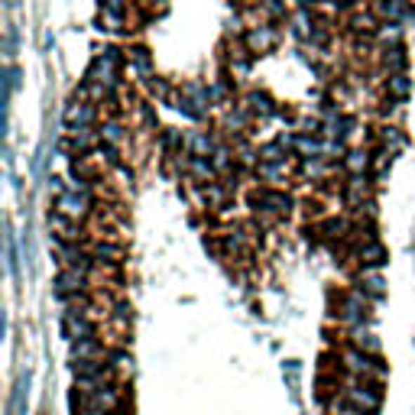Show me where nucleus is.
Returning a JSON list of instances; mask_svg holds the SVG:
<instances>
[{"label": "nucleus", "instance_id": "obj_1", "mask_svg": "<svg viewBox=\"0 0 415 415\" xmlns=\"http://www.w3.org/2000/svg\"><path fill=\"white\" fill-rule=\"evenodd\" d=\"M341 364H344V370L348 373H354L357 380H380L383 373H386V367H383L380 357L367 354V350L354 348V344L341 354Z\"/></svg>", "mask_w": 415, "mask_h": 415}, {"label": "nucleus", "instance_id": "obj_2", "mask_svg": "<svg viewBox=\"0 0 415 415\" xmlns=\"http://www.w3.org/2000/svg\"><path fill=\"white\" fill-rule=\"evenodd\" d=\"M344 399H348L350 406L364 409V412H376L383 402V390L380 383H370V380H357V383H348V390H344Z\"/></svg>", "mask_w": 415, "mask_h": 415}, {"label": "nucleus", "instance_id": "obj_3", "mask_svg": "<svg viewBox=\"0 0 415 415\" xmlns=\"http://www.w3.org/2000/svg\"><path fill=\"white\" fill-rule=\"evenodd\" d=\"M253 208L256 211H263V214H276V218H282V214H289L292 211V195L289 192H279V188H256L253 192Z\"/></svg>", "mask_w": 415, "mask_h": 415}, {"label": "nucleus", "instance_id": "obj_4", "mask_svg": "<svg viewBox=\"0 0 415 415\" xmlns=\"http://www.w3.org/2000/svg\"><path fill=\"white\" fill-rule=\"evenodd\" d=\"M338 318L348 324V328H357V324L367 322V292L364 289H350V292L341 296Z\"/></svg>", "mask_w": 415, "mask_h": 415}, {"label": "nucleus", "instance_id": "obj_5", "mask_svg": "<svg viewBox=\"0 0 415 415\" xmlns=\"http://www.w3.org/2000/svg\"><path fill=\"white\" fill-rule=\"evenodd\" d=\"M94 198L85 195V192H72V188H65L62 195H55V211H62L65 218L72 220H81L88 211H91Z\"/></svg>", "mask_w": 415, "mask_h": 415}, {"label": "nucleus", "instance_id": "obj_6", "mask_svg": "<svg viewBox=\"0 0 415 415\" xmlns=\"http://www.w3.org/2000/svg\"><path fill=\"white\" fill-rule=\"evenodd\" d=\"M373 13L383 23H415V7H409V0H373Z\"/></svg>", "mask_w": 415, "mask_h": 415}, {"label": "nucleus", "instance_id": "obj_7", "mask_svg": "<svg viewBox=\"0 0 415 415\" xmlns=\"http://www.w3.org/2000/svg\"><path fill=\"white\" fill-rule=\"evenodd\" d=\"M55 298L59 302H72L75 296H85V272H78V270H62L59 276H55Z\"/></svg>", "mask_w": 415, "mask_h": 415}, {"label": "nucleus", "instance_id": "obj_8", "mask_svg": "<svg viewBox=\"0 0 415 415\" xmlns=\"http://www.w3.org/2000/svg\"><path fill=\"white\" fill-rule=\"evenodd\" d=\"M279 43V33H276V26L272 23H266V26H250L244 33V46L253 55H263V52H270L272 46Z\"/></svg>", "mask_w": 415, "mask_h": 415}, {"label": "nucleus", "instance_id": "obj_9", "mask_svg": "<svg viewBox=\"0 0 415 415\" xmlns=\"http://www.w3.org/2000/svg\"><path fill=\"white\" fill-rule=\"evenodd\" d=\"M62 334H65L68 341H85V338H94L98 328H94V322L88 315L65 312V318H62Z\"/></svg>", "mask_w": 415, "mask_h": 415}, {"label": "nucleus", "instance_id": "obj_10", "mask_svg": "<svg viewBox=\"0 0 415 415\" xmlns=\"http://www.w3.org/2000/svg\"><path fill=\"white\" fill-rule=\"evenodd\" d=\"M357 260H360V266H367V270H376V266H386L390 263V253H386V246L380 244V240H364V244L357 246Z\"/></svg>", "mask_w": 415, "mask_h": 415}, {"label": "nucleus", "instance_id": "obj_11", "mask_svg": "<svg viewBox=\"0 0 415 415\" xmlns=\"http://www.w3.org/2000/svg\"><path fill=\"white\" fill-rule=\"evenodd\" d=\"M94 120H98V107L88 101H72L65 107V124L68 130L72 127H94Z\"/></svg>", "mask_w": 415, "mask_h": 415}, {"label": "nucleus", "instance_id": "obj_12", "mask_svg": "<svg viewBox=\"0 0 415 415\" xmlns=\"http://www.w3.org/2000/svg\"><path fill=\"white\" fill-rule=\"evenodd\" d=\"M240 104H244V107L250 110V117H256V120H266V117H272V114H279L276 101H272L266 91H250Z\"/></svg>", "mask_w": 415, "mask_h": 415}, {"label": "nucleus", "instance_id": "obj_13", "mask_svg": "<svg viewBox=\"0 0 415 415\" xmlns=\"http://www.w3.org/2000/svg\"><path fill=\"white\" fill-rule=\"evenodd\" d=\"M370 195V176H350L348 182H344V188H341V198L350 204V208H360L364 204V198Z\"/></svg>", "mask_w": 415, "mask_h": 415}, {"label": "nucleus", "instance_id": "obj_14", "mask_svg": "<svg viewBox=\"0 0 415 415\" xmlns=\"http://www.w3.org/2000/svg\"><path fill=\"white\" fill-rule=\"evenodd\" d=\"M107 350L101 348L98 338H85V341H72V360H104Z\"/></svg>", "mask_w": 415, "mask_h": 415}, {"label": "nucleus", "instance_id": "obj_15", "mask_svg": "<svg viewBox=\"0 0 415 415\" xmlns=\"http://www.w3.org/2000/svg\"><path fill=\"white\" fill-rule=\"evenodd\" d=\"M182 94H185L188 101L195 104L202 114H208V107L214 104V98H211V85H202V81H188L185 88H182Z\"/></svg>", "mask_w": 415, "mask_h": 415}, {"label": "nucleus", "instance_id": "obj_16", "mask_svg": "<svg viewBox=\"0 0 415 415\" xmlns=\"http://www.w3.org/2000/svg\"><path fill=\"white\" fill-rule=\"evenodd\" d=\"M127 62L136 68V75L140 78H153V59H150V49H143V46H130L127 49Z\"/></svg>", "mask_w": 415, "mask_h": 415}, {"label": "nucleus", "instance_id": "obj_17", "mask_svg": "<svg viewBox=\"0 0 415 415\" xmlns=\"http://www.w3.org/2000/svg\"><path fill=\"white\" fill-rule=\"evenodd\" d=\"M68 133H72V143H68V150H78V153L91 150V146L101 140V130H94V127H72Z\"/></svg>", "mask_w": 415, "mask_h": 415}, {"label": "nucleus", "instance_id": "obj_18", "mask_svg": "<svg viewBox=\"0 0 415 415\" xmlns=\"http://www.w3.org/2000/svg\"><path fill=\"white\" fill-rule=\"evenodd\" d=\"M348 23H350V33H364V36H376L380 33V26H383L380 17H376L373 10L370 13H354Z\"/></svg>", "mask_w": 415, "mask_h": 415}, {"label": "nucleus", "instance_id": "obj_19", "mask_svg": "<svg viewBox=\"0 0 415 415\" xmlns=\"http://www.w3.org/2000/svg\"><path fill=\"white\" fill-rule=\"evenodd\" d=\"M409 55H406V46H390V49H383V68L393 72V75H402V68H406Z\"/></svg>", "mask_w": 415, "mask_h": 415}, {"label": "nucleus", "instance_id": "obj_20", "mask_svg": "<svg viewBox=\"0 0 415 415\" xmlns=\"http://www.w3.org/2000/svg\"><path fill=\"white\" fill-rule=\"evenodd\" d=\"M124 253H127L124 246H120V244H107V240H101V244H94V246H91V256H94V260H98V263H107V266L120 263V260H124Z\"/></svg>", "mask_w": 415, "mask_h": 415}, {"label": "nucleus", "instance_id": "obj_21", "mask_svg": "<svg viewBox=\"0 0 415 415\" xmlns=\"http://www.w3.org/2000/svg\"><path fill=\"white\" fill-rule=\"evenodd\" d=\"M250 120H253V117H250V110H246L244 104H234V107L228 110V117H224V130L234 136V133H240V130H244Z\"/></svg>", "mask_w": 415, "mask_h": 415}, {"label": "nucleus", "instance_id": "obj_22", "mask_svg": "<svg viewBox=\"0 0 415 415\" xmlns=\"http://www.w3.org/2000/svg\"><path fill=\"white\" fill-rule=\"evenodd\" d=\"M230 192H234V188L220 185V182H208V185L202 188V195H204V202H208V208H224L228 198H230Z\"/></svg>", "mask_w": 415, "mask_h": 415}, {"label": "nucleus", "instance_id": "obj_23", "mask_svg": "<svg viewBox=\"0 0 415 415\" xmlns=\"http://www.w3.org/2000/svg\"><path fill=\"white\" fill-rule=\"evenodd\" d=\"M350 341H354V348L367 350V354H373V357H380V341L373 338L370 331H364V324L350 328Z\"/></svg>", "mask_w": 415, "mask_h": 415}, {"label": "nucleus", "instance_id": "obj_24", "mask_svg": "<svg viewBox=\"0 0 415 415\" xmlns=\"http://www.w3.org/2000/svg\"><path fill=\"white\" fill-rule=\"evenodd\" d=\"M370 153L367 150H350L348 156H344V169L350 172V176H364L367 169H370Z\"/></svg>", "mask_w": 415, "mask_h": 415}, {"label": "nucleus", "instance_id": "obj_25", "mask_svg": "<svg viewBox=\"0 0 415 415\" xmlns=\"http://www.w3.org/2000/svg\"><path fill=\"white\" fill-rule=\"evenodd\" d=\"M214 150H218V143H214V136L204 133V130L192 133V140H188V153H195V156H211Z\"/></svg>", "mask_w": 415, "mask_h": 415}, {"label": "nucleus", "instance_id": "obj_26", "mask_svg": "<svg viewBox=\"0 0 415 415\" xmlns=\"http://www.w3.org/2000/svg\"><path fill=\"white\" fill-rule=\"evenodd\" d=\"M182 150H185V133L182 130H162V153L182 156Z\"/></svg>", "mask_w": 415, "mask_h": 415}, {"label": "nucleus", "instance_id": "obj_27", "mask_svg": "<svg viewBox=\"0 0 415 415\" xmlns=\"http://www.w3.org/2000/svg\"><path fill=\"white\" fill-rule=\"evenodd\" d=\"M360 289L367 292V298H383V292H386V282H383L376 272H364V276H360Z\"/></svg>", "mask_w": 415, "mask_h": 415}, {"label": "nucleus", "instance_id": "obj_28", "mask_svg": "<svg viewBox=\"0 0 415 415\" xmlns=\"http://www.w3.org/2000/svg\"><path fill=\"white\" fill-rule=\"evenodd\" d=\"M348 220H344V218H328V220H322V224H318V234H324V237H331V240H334V237H344V234H348Z\"/></svg>", "mask_w": 415, "mask_h": 415}, {"label": "nucleus", "instance_id": "obj_29", "mask_svg": "<svg viewBox=\"0 0 415 415\" xmlns=\"http://www.w3.org/2000/svg\"><path fill=\"white\" fill-rule=\"evenodd\" d=\"M380 140L390 153H399V150L406 146V136L399 133V127H380Z\"/></svg>", "mask_w": 415, "mask_h": 415}, {"label": "nucleus", "instance_id": "obj_30", "mask_svg": "<svg viewBox=\"0 0 415 415\" xmlns=\"http://www.w3.org/2000/svg\"><path fill=\"white\" fill-rule=\"evenodd\" d=\"M386 91H390L393 98H399V101H402V98H409V91H412V81L406 78V72H402V75H390V81H386Z\"/></svg>", "mask_w": 415, "mask_h": 415}, {"label": "nucleus", "instance_id": "obj_31", "mask_svg": "<svg viewBox=\"0 0 415 415\" xmlns=\"http://www.w3.org/2000/svg\"><path fill=\"white\" fill-rule=\"evenodd\" d=\"M256 176H260L263 182H279V178L286 176V162H260Z\"/></svg>", "mask_w": 415, "mask_h": 415}, {"label": "nucleus", "instance_id": "obj_32", "mask_svg": "<svg viewBox=\"0 0 415 415\" xmlns=\"http://www.w3.org/2000/svg\"><path fill=\"white\" fill-rule=\"evenodd\" d=\"M146 85H150V94H153L156 101H172V88L166 78H150Z\"/></svg>", "mask_w": 415, "mask_h": 415}, {"label": "nucleus", "instance_id": "obj_33", "mask_svg": "<svg viewBox=\"0 0 415 415\" xmlns=\"http://www.w3.org/2000/svg\"><path fill=\"white\" fill-rule=\"evenodd\" d=\"M107 360H110V370H114V373H117V370H120V373H127L130 367H133V357H130L127 350H110Z\"/></svg>", "mask_w": 415, "mask_h": 415}, {"label": "nucleus", "instance_id": "obj_34", "mask_svg": "<svg viewBox=\"0 0 415 415\" xmlns=\"http://www.w3.org/2000/svg\"><path fill=\"white\" fill-rule=\"evenodd\" d=\"M211 162H214V169H218V172L237 169V166H234V159H230V150H228V146H218V150L211 153Z\"/></svg>", "mask_w": 415, "mask_h": 415}, {"label": "nucleus", "instance_id": "obj_35", "mask_svg": "<svg viewBox=\"0 0 415 415\" xmlns=\"http://www.w3.org/2000/svg\"><path fill=\"white\" fill-rule=\"evenodd\" d=\"M101 140H104V143H114V146H117L120 140H124V127H120L117 120H107V124L101 127Z\"/></svg>", "mask_w": 415, "mask_h": 415}, {"label": "nucleus", "instance_id": "obj_36", "mask_svg": "<svg viewBox=\"0 0 415 415\" xmlns=\"http://www.w3.org/2000/svg\"><path fill=\"white\" fill-rule=\"evenodd\" d=\"M230 91H234V85H230V78H224V81H214L211 85V98L220 104H230Z\"/></svg>", "mask_w": 415, "mask_h": 415}, {"label": "nucleus", "instance_id": "obj_37", "mask_svg": "<svg viewBox=\"0 0 415 415\" xmlns=\"http://www.w3.org/2000/svg\"><path fill=\"white\" fill-rule=\"evenodd\" d=\"M263 10H266L272 20H286V4H282V0H263Z\"/></svg>", "mask_w": 415, "mask_h": 415}, {"label": "nucleus", "instance_id": "obj_38", "mask_svg": "<svg viewBox=\"0 0 415 415\" xmlns=\"http://www.w3.org/2000/svg\"><path fill=\"white\" fill-rule=\"evenodd\" d=\"M140 117H143L146 130H156V127H159V120H156V110H153V104H140Z\"/></svg>", "mask_w": 415, "mask_h": 415}, {"label": "nucleus", "instance_id": "obj_39", "mask_svg": "<svg viewBox=\"0 0 415 415\" xmlns=\"http://www.w3.org/2000/svg\"><path fill=\"white\" fill-rule=\"evenodd\" d=\"M7 266L13 276H20V260H17V246H13V237L7 240Z\"/></svg>", "mask_w": 415, "mask_h": 415}, {"label": "nucleus", "instance_id": "obj_40", "mask_svg": "<svg viewBox=\"0 0 415 415\" xmlns=\"http://www.w3.org/2000/svg\"><path fill=\"white\" fill-rule=\"evenodd\" d=\"M4 4H7V7H17V0H4Z\"/></svg>", "mask_w": 415, "mask_h": 415}]
</instances>
